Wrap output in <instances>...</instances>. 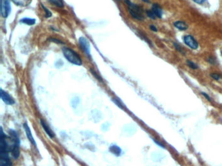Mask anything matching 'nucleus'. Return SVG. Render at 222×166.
<instances>
[{"mask_svg": "<svg viewBox=\"0 0 222 166\" xmlns=\"http://www.w3.org/2000/svg\"><path fill=\"white\" fill-rule=\"evenodd\" d=\"M62 51H63V54L65 58L69 63L76 66L82 65V59L74 50L70 48L64 47L62 48Z\"/></svg>", "mask_w": 222, "mask_h": 166, "instance_id": "1", "label": "nucleus"}, {"mask_svg": "<svg viewBox=\"0 0 222 166\" xmlns=\"http://www.w3.org/2000/svg\"><path fill=\"white\" fill-rule=\"evenodd\" d=\"M125 2L127 5L128 12L133 18L139 21L144 20L143 9L141 8V7L132 3L130 0H125Z\"/></svg>", "mask_w": 222, "mask_h": 166, "instance_id": "2", "label": "nucleus"}, {"mask_svg": "<svg viewBox=\"0 0 222 166\" xmlns=\"http://www.w3.org/2000/svg\"><path fill=\"white\" fill-rule=\"evenodd\" d=\"M10 134L13 137V144L11 147V151L13 158L14 159H18L20 156V141L18 137L17 133L13 130H10Z\"/></svg>", "mask_w": 222, "mask_h": 166, "instance_id": "3", "label": "nucleus"}, {"mask_svg": "<svg viewBox=\"0 0 222 166\" xmlns=\"http://www.w3.org/2000/svg\"><path fill=\"white\" fill-rule=\"evenodd\" d=\"M11 151V148L8 145L6 136L3 132V129L1 128V142H0V158H9L8 152Z\"/></svg>", "mask_w": 222, "mask_h": 166, "instance_id": "4", "label": "nucleus"}, {"mask_svg": "<svg viewBox=\"0 0 222 166\" xmlns=\"http://www.w3.org/2000/svg\"><path fill=\"white\" fill-rule=\"evenodd\" d=\"M1 15L3 18H7L11 12V5L10 0H1Z\"/></svg>", "mask_w": 222, "mask_h": 166, "instance_id": "5", "label": "nucleus"}, {"mask_svg": "<svg viewBox=\"0 0 222 166\" xmlns=\"http://www.w3.org/2000/svg\"><path fill=\"white\" fill-rule=\"evenodd\" d=\"M78 43L82 50L84 51L85 55L88 57V58H91V45L89 40L86 38L82 37H79L78 40Z\"/></svg>", "mask_w": 222, "mask_h": 166, "instance_id": "6", "label": "nucleus"}, {"mask_svg": "<svg viewBox=\"0 0 222 166\" xmlns=\"http://www.w3.org/2000/svg\"><path fill=\"white\" fill-rule=\"evenodd\" d=\"M183 41L186 46H188L190 48L193 50L198 49L199 48V43L197 40L193 38V37L190 35V34L184 36Z\"/></svg>", "mask_w": 222, "mask_h": 166, "instance_id": "7", "label": "nucleus"}, {"mask_svg": "<svg viewBox=\"0 0 222 166\" xmlns=\"http://www.w3.org/2000/svg\"><path fill=\"white\" fill-rule=\"evenodd\" d=\"M0 95H1V98L3 101L8 105H12L14 104L15 101L11 96L8 94L7 92L3 91L2 89L0 90Z\"/></svg>", "mask_w": 222, "mask_h": 166, "instance_id": "8", "label": "nucleus"}, {"mask_svg": "<svg viewBox=\"0 0 222 166\" xmlns=\"http://www.w3.org/2000/svg\"><path fill=\"white\" fill-rule=\"evenodd\" d=\"M24 130H25V134L26 136H27L28 139L30 140V142L31 143V144H33L34 146L36 147L37 146V143L36 142H35V139L33 138V135H32V133H31V129L30 128V127L28 126V123H25L24 125Z\"/></svg>", "mask_w": 222, "mask_h": 166, "instance_id": "9", "label": "nucleus"}, {"mask_svg": "<svg viewBox=\"0 0 222 166\" xmlns=\"http://www.w3.org/2000/svg\"><path fill=\"white\" fill-rule=\"evenodd\" d=\"M40 122H41V126L43 127L44 131H45L46 133L48 134V136L50 138H54V136H55L54 133H53V131L51 130V128L49 127V126L46 124V122L44 121V120H42V119H41Z\"/></svg>", "mask_w": 222, "mask_h": 166, "instance_id": "10", "label": "nucleus"}, {"mask_svg": "<svg viewBox=\"0 0 222 166\" xmlns=\"http://www.w3.org/2000/svg\"><path fill=\"white\" fill-rule=\"evenodd\" d=\"M151 10L153 11V12L156 15V18H162V15H163V11H162V8L160 7L159 5H158V4L153 5Z\"/></svg>", "mask_w": 222, "mask_h": 166, "instance_id": "11", "label": "nucleus"}, {"mask_svg": "<svg viewBox=\"0 0 222 166\" xmlns=\"http://www.w3.org/2000/svg\"><path fill=\"white\" fill-rule=\"evenodd\" d=\"M175 28L180 31H186L188 28V25L183 21H176L174 23Z\"/></svg>", "mask_w": 222, "mask_h": 166, "instance_id": "12", "label": "nucleus"}, {"mask_svg": "<svg viewBox=\"0 0 222 166\" xmlns=\"http://www.w3.org/2000/svg\"><path fill=\"white\" fill-rule=\"evenodd\" d=\"M12 1L18 6L25 7L28 6L30 4L32 0H12Z\"/></svg>", "mask_w": 222, "mask_h": 166, "instance_id": "13", "label": "nucleus"}, {"mask_svg": "<svg viewBox=\"0 0 222 166\" xmlns=\"http://www.w3.org/2000/svg\"><path fill=\"white\" fill-rule=\"evenodd\" d=\"M110 151L113 154L119 156L121 154V149L117 145H112L110 148Z\"/></svg>", "mask_w": 222, "mask_h": 166, "instance_id": "14", "label": "nucleus"}, {"mask_svg": "<svg viewBox=\"0 0 222 166\" xmlns=\"http://www.w3.org/2000/svg\"><path fill=\"white\" fill-rule=\"evenodd\" d=\"M20 23L26 24L28 25H33L36 23V20L34 18H24L20 20Z\"/></svg>", "mask_w": 222, "mask_h": 166, "instance_id": "15", "label": "nucleus"}, {"mask_svg": "<svg viewBox=\"0 0 222 166\" xmlns=\"http://www.w3.org/2000/svg\"><path fill=\"white\" fill-rule=\"evenodd\" d=\"M0 166H13L9 158H0Z\"/></svg>", "mask_w": 222, "mask_h": 166, "instance_id": "16", "label": "nucleus"}, {"mask_svg": "<svg viewBox=\"0 0 222 166\" xmlns=\"http://www.w3.org/2000/svg\"><path fill=\"white\" fill-rule=\"evenodd\" d=\"M48 1L54 4L55 6L59 7V8H63L64 7V3L63 0H48Z\"/></svg>", "mask_w": 222, "mask_h": 166, "instance_id": "17", "label": "nucleus"}, {"mask_svg": "<svg viewBox=\"0 0 222 166\" xmlns=\"http://www.w3.org/2000/svg\"><path fill=\"white\" fill-rule=\"evenodd\" d=\"M186 64H187V65L189 68H190L192 69H197L199 68L198 65L196 63H195L194 62H193V61L190 60H188L187 61H186Z\"/></svg>", "mask_w": 222, "mask_h": 166, "instance_id": "18", "label": "nucleus"}, {"mask_svg": "<svg viewBox=\"0 0 222 166\" xmlns=\"http://www.w3.org/2000/svg\"><path fill=\"white\" fill-rule=\"evenodd\" d=\"M41 7L43 8L44 13H45V14H44V15H45L46 18H50V17H51L52 13H51V11L48 9V8H47L46 7H44V5L43 4H41Z\"/></svg>", "mask_w": 222, "mask_h": 166, "instance_id": "19", "label": "nucleus"}, {"mask_svg": "<svg viewBox=\"0 0 222 166\" xmlns=\"http://www.w3.org/2000/svg\"><path fill=\"white\" fill-rule=\"evenodd\" d=\"M146 14L147 15V16L149 17V18H150V19H153V20H155L156 18V15L154 14V13L153 12V11L150 9V10H147L146 11Z\"/></svg>", "mask_w": 222, "mask_h": 166, "instance_id": "20", "label": "nucleus"}, {"mask_svg": "<svg viewBox=\"0 0 222 166\" xmlns=\"http://www.w3.org/2000/svg\"><path fill=\"white\" fill-rule=\"evenodd\" d=\"M91 73L95 77V78H96V79H98V80H99V81H100V82H102L103 83V79H102V78L99 75V74H98L95 70H94V69H91Z\"/></svg>", "mask_w": 222, "mask_h": 166, "instance_id": "21", "label": "nucleus"}, {"mask_svg": "<svg viewBox=\"0 0 222 166\" xmlns=\"http://www.w3.org/2000/svg\"><path fill=\"white\" fill-rule=\"evenodd\" d=\"M173 45H174L175 48L177 50H178V51L180 52V53H181L182 54H184V53H184V49H182V48L179 44H178V43H176V42H174V43H173Z\"/></svg>", "mask_w": 222, "mask_h": 166, "instance_id": "22", "label": "nucleus"}, {"mask_svg": "<svg viewBox=\"0 0 222 166\" xmlns=\"http://www.w3.org/2000/svg\"><path fill=\"white\" fill-rule=\"evenodd\" d=\"M210 77L213 78V79H214L216 81H219V79H221V77L220 76V75L216 73H214L210 74Z\"/></svg>", "mask_w": 222, "mask_h": 166, "instance_id": "23", "label": "nucleus"}, {"mask_svg": "<svg viewBox=\"0 0 222 166\" xmlns=\"http://www.w3.org/2000/svg\"><path fill=\"white\" fill-rule=\"evenodd\" d=\"M49 41L51 42H54V43H58V44H64V42H62L61 40H59L58 39H56V38H50L48 39Z\"/></svg>", "mask_w": 222, "mask_h": 166, "instance_id": "24", "label": "nucleus"}, {"mask_svg": "<svg viewBox=\"0 0 222 166\" xmlns=\"http://www.w3.org/2000/svg\"><path fill=\"white\" fill-rule=\"evenodd\" d=\"M208 62L211 64H216V61L215 60V58H214L213 57H209L208 59Z\"/></svg>", "mask_w": 222, "mask_h": 166, "instance_id": "25", "label": "nucleus"}, {"mask_svg": "<svg viewBox=\"0 0 222 166\" xmlns=\"http://www.w3.org/2000/svg\"><path fill=\"white\" fill-rule=\"evenodd\" d=\"M193 2H195V3L199 4V5H202L204 3H205V2L207 0H192Z\"/></svg>", "mask_w": 222, "mask_h": 166, "instance_id": "26", "label": "nucleus"}, {"mask_svg": "<svg viewBox=\"0 0 222 166\" xmlns=\"http://www.w3.org/2000/svg\"><path fill=\"white\" fill-rule=\"evenodd\" d=\"M201 94L204 96V97H205V98H206L208 101H210V102H211V98H210V96L207 93H205V92H201Z\"/></svg>", "mask_w": 222, "mask_h": 166, "instance_id": "27", "label": "nucleus"}, {"mask_svg": "<svg viewBox=\"0 0 222 166\" xmlns=\"http://www.w3.org/2000/svg\"><path fill=\"white\" fill-rule=\"evenodd\" d=\"M149 28H150V29L152 31H154V32H157L158 31V29L156 28V26L154 25H150Z\"/></svg>", "mask_w": 222, "mask_h": 166, "instance_id": "28", "label": "nucleus"}, {"mask_svg": "<svg viewBox=\"0 0 222 166\" xmlns=\"http://www.w3.org/2000/svg\"><path fill=\"white\" fill-rule=\"evenodd\" d=\"M154 141L155 142V143H157V144H158V145H160V147H162V148H164V147H165L164 146V145H163L162 143H161L160 142H158V141L155 140V139H154Z\"/></svg>", "mask_w": 222, "mask_h": 166, "instance_id": "29", "label": "nucleus"}, {"mask_svg": "<svg viewBox=\"0 0 222 166\" xmlns=\"http://www.w3.org/2000/svg\"><path fill=\"white\" fill-rule=\"evenodd\" d=\"M142 1H143V2L147 3H150V1H149V0H142Z\"/></svg>", "mask_w": 222, "mask_h": 166, "instance_id": "30", "label": "nucleus"}, {"mask_svg": "<svg viewBox=\"0 0 222 166\" xmlns=\"http://www.w3.org/2000/svg\"><path fill=\"white\" fill-rule=\"evenodd\" d=\"M115 1H117V2H119L120 0H115Z\"/></svg>", "mask_w": 222, "mask_h": 166, "instance_id": "31", "label": "nucleus"}, {"mask_svg": "<svg viewBox=\"0 0 222 166\" xmlns=\"http://www.w3.org/2000/svg\"><path fill=\"white\" fill-rule=\"evenodd\" d=\"M221 56H222V50H221Z\"/></svg>", "mask_w": 222, "mask_h": 166, "instance_id": "32", "label": "nucleus"}]
</instances>
